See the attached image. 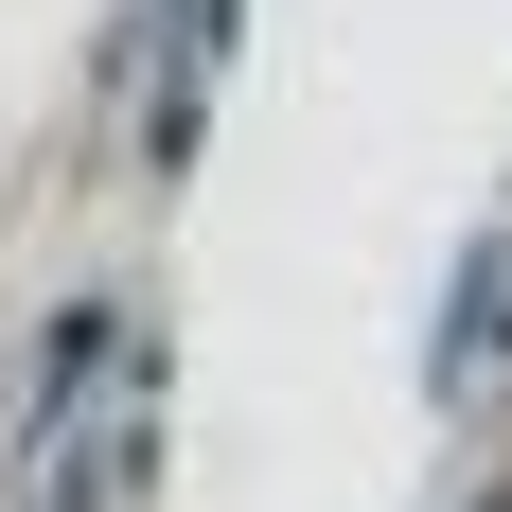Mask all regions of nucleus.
Segmentation results:
<instances>
[{
  "label": "nucleus",
  "instance_id": "nucleus-2",
  "mask_svg": "<svg viewBox=\"0 0 512 512\" xmlns=\"http://www.w3.org/2000/svg\"><path fill=\"white\" fill-rule=\"evenodd\" d=\"M212 53H230V0H177V89L142 106V159L177 177V142H195V89H212Z\"/></svg>",
  "mask_w": 512,
  "mask_h": 512
},
{
  "label": "nucleus",
  "instance_id": "nucleus-1",
  "mask_svg": "<svg viewBox=\"0 0 512 512\" xmlns=\"http://www.w3.org/2000/svg\"><path fill=\"white\" fill-rule=\"evenodd\" d=\"M142 460H159V389L106 371V407H89V442H71V477H53V512H142Z\"/></svg>",
  "mask_w": 512,
  "mask_h": 512
}]
</instances>
